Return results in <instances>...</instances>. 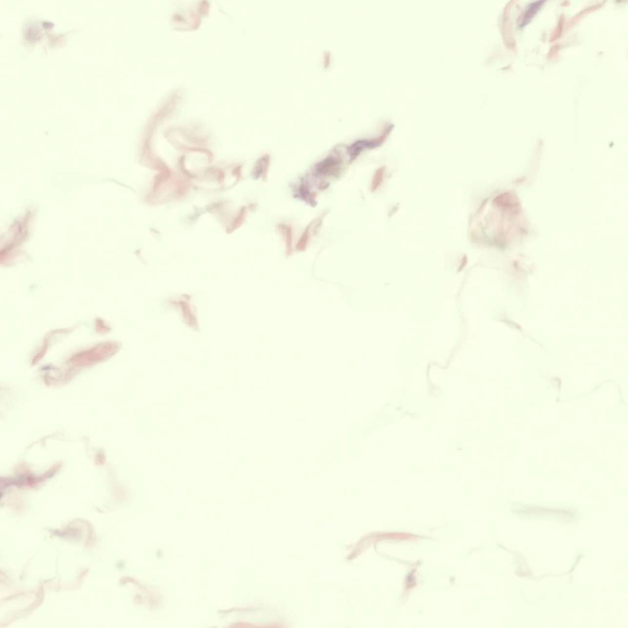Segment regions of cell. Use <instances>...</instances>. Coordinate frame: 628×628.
Listing matches in <instances>:
<instances>
[{"instance_id": "obj_4", "label": "cell", "mask_w": 628, "mask_h": 628, "mask_svg": "<svg viewBox=\"0 0 628 628\" xmlns=\"http://www.w3.org/2000/svg\"><path fill=\"white\" fill-rule=\"evenodd\" d=\"M271 157L268 154L264 155L257 161L253 171L255 179L262 178L263 180L266 181L270 165Z\"/></svg>"}, {"instance_id": "obj_8", "label": "cell", "mask_w": 628, "mask_h": 628, "mask_svg": "<svg viewBox=\"0 0 628 628\" xmlns=\"http://www.w3.org/2000/svg\"><path fill=\"white\" fill-rule=\"evenodd\" d=\"M384 171H385L384 167H381V168L377 169L376 171L375 172L371 186L372 192H374L383 182Z\"/></svg>"}, {"instance_id": "obj_5", "label": "cell", "mask_w": 628, "mask_h": 628, "mask_svg": "<svg viewBox=\"0 0 628 628\" xmlns=\"http://www.w3.org/2000/svg\"><path fill=\"white\" fill-rule=\"evenodd\" d=\"M545 1L544 0H539V1H533L530 3L527 9H525L524 14H522L521 22L520 23V27H523L529 22V21L534 18L537 12L543 6V4Z\"/></svg>"}, {"instance_id": "obj_1", "label": "cell", "mask_w": 628, "mask_h": 628, "mask_svg": "<svg viewBox=\"0 0 628 628\" xmlns=\"http://www.w3.org/2000/svg\"><path fill=\"white\" fill-rule=\"evenodd\" d=\"M344 160L340 152L328 155L316 164L313 176L316 178H338L342 174Z\"/></svg>"}, {"instance_id": "obj_7", "label": "cell", "mask_w": 628, "mask_h": 628, "mask_svg": "<svg viewBox=\"0 0 628 628\" xmlns=\"http://www.w3.org/2000/svg\"><path fill=\"white\" fill-rule=\"evenodd\" d=\"M312 229L313 221L310 222L309 225H308L307 227L305 228L304 232L303 233L302 236H301L299 241H298V242L297 243V246H296V249L298 250V251H303V250H304L305 248L307 247L308 243H309L310 240V236L311 235L312 233H313Z\"/></svg>"}, {"instance_id": "obj_2", "label": "cell", "mask_w": 628, "mask_h": 628, "mask_svg": "<svg viewBox=\"0 0 628 628\" xmlns=\"http://www.w3.org/2000/svg\"><path fill=\"white\" fill-rule=\"evenodd\" d=\"M382 142H383V140L379 139L372 141H358V142L353 143L349 147H348L347 149V153L348 157H349L348 163H353L360 156V155L361 154L363 150L365 149H374V148L378 147L380 144H381Z\"/></svg>"}, {"instance_id": "obj_9", "label": "cell", "mask_w": 628, "mask_h": 628, "mask_svg": "<svg viewBox=\"0 0 628 628\" xmlns=\"http://www.w3.org/2000/svg\"><path fill=\"white\" fill-rule=\"evenodd\" d=\"M329 187V182L326 181H322L319 184L317 185V188L319 190H324Z\"/></svg>"}, {"instance_id": "obj_6", "label": "cell", "mask_w": 628, "mask_h": 628, "mask_svg": "<svg viewBox=\"0 0 628 628\" xmlns=\"http://www.w3.org/2000/svg\"><path fill=\"white\" fill-rule=\"evenodd\" d=\"M277 230L283 236L285 242L286 252L290 254L292 252L293 246V228L291 225L286 223H280L277 225Z\"/></svg>"}, {"instance_id": "obj_3", "label": "cell", "mask_w": 628, "mask_h": 628, "mask_svg": "<svg viewBox=\"0 0 628 628\" xmlns=\"http://www.w3.org/2000/svg\"><path fill=\"white\" fill-rule=\"evenodd\" d=\"M294 197L299 198L305 203L312 207L317 205V193L313 192L310 188L309 182L305 179H302L300 184L296 190Z\"/></svg>"}]
</instances>
